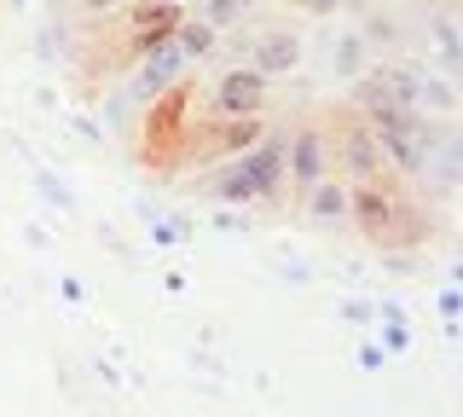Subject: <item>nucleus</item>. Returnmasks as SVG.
<instances>
[{
	"label": "nucleus",
	"instance_id": "obj_3",
	"mask_svg": "<svg viewBox=\"0 0 463 417\" xmlns=\"http://www.w3.org/2000/svg\"><path fill=\"white\" fill-rule=\"evenodd\" d=\"M192 105H197V88L192 81H174L168 93H156L151 105H145V128H139V163L151 168H174L185 163V146H192Z\"/></svg>",
	"mask_w": 463,
	"mask_h": 417
},
{
	"label": "nucleus",
	"instance_id": "obj_14",
	"mask_svg": "<svg viewBox=\"0 0 463 417\" xmlns=\"http://www.w3.org/2000/svg\"><path fill=\"white\" fill-rule=\"evenodd\" d=\"M192 12L197 24H209L214 35H226V30H238V18H243V0H192Z\"/></svg>",
	"mask_w": 463,
	"mask_h": 417
},
{
	"label": "nucleus",
	"instance_id": "obj_16",
	"mask_svg": "<svg viewBox=\"0 0 463 417\" xmlns=\"http://www.w3.org/2000/svg\"><path fill=\"white\" fill-rule=\"evenodd\" d=\"M87 12H99V18H105V12H122V6H134V0H81Z\"/></svg>",
	"mask_w": 463,
	"mask_h": 417
},
{
	"label": "nucleus",
	"instance_id": "obj_17",
	"mask_svg": "<svg viewBox=\"0 0 463 417\" xmlns=\"http://www.w3.org/2000/svg\"><path fill=\"white\" fill-rule=\"evenodd\" d=\"M12 6H24V0H12Z\"/></svg>",
	"mask_w": 463,
	"mask_h": 417
},
{
	"label": "nucleus",
	"instance_id": "obj_15",
	"mask_svg": "<svg viewBox=\"0 0 463 417\" xmlns=\"http://www.w3.org/2000/svg\"><path fill=\"white\" fill-rule=\"evenodd\" d=\"M301 6H307V12H313V18H330V12H342V6H347V0H301Z\"/></svg>",
	"mask_w": 463,
	"mask_h": 417
},
{
	"label": "nucleus",
	"instance_id": "obj_6",
	"mask_svg": "<svg viewBox=\"0 0 463 417\" xmlns=\"http://www.w3.org/2000/svg\"><path fill=\"white\" fill-rule=\"evenodd\" d=\"M330 168H336V163H330V134H325V122L289 128V146H284V185L307 192V185H318Z\"/></svg>",
	"mask_w": 463,
	"mask_h": 417
},
{
	"label": "nucleus",
	"instance_id": "obj_4",
	"mask_svg": "<svg viewBox=\"0 0 463 417\" xmlns=\"http://www.w3.org/2000/svg\"><path fill=\"white\" fill-rule=\"evenodd\" d=\"M423 81L429 70L405 59H383L365 76H354V110L359 117H371V110H423Z\"/></svg>",
	"mask_w": 463,
	"mask_h": 417
},
{
	"label": "nucleus",
	"instance_id": "obj_10",
	"mask_svg": "<svg viewBox=\"0 0 463 417\" xmlns=\"http://www.w3.org/2000/svg\"><path fill=\"white\" fill-rule=\"evenodd\" d=\"M250 70L255 76H289V70H301V35L296 30H267L255 41V52H250Z\"/></svg>",
	"mask_w": 463,
	"mask_h": 417
},
{
	"label": "nucleus",
	"instance_id": "obj_7",
	"mask_svg": "<svg viewBox=\"0 0 463 417\" xmlns=\"http://www.w3.org/2000/svg\"><path fill=\"white\" fill-rule=\"evenodd\" d=\"M267 99H272V81L267 76H255L250 64H232L214 76V88H209V117H260L267 110Z\"/></svg>",
	"mask_w": 463,
	"mask_h": 417
},
{
	"label": "nucleus",
	"instance_id": "obj_13",
	"mask_svg": "<svg viewBox=\"0 0 463 417\" xmlns=\"http://www.w3.org/2000/svg\"><path fill=\"white\" fill-rule=\"evenodd\" d=\"M174 47H180V52H185V64H197V59H209V52H214V47H221V35H214V30H209V24H197V18H192V12H185V18H180V24H174Z\"/></svg>",
	"mask_w": 463,
	"mask_h": 417
},
{
	"label": "nucleus",
	"instance_id": "obj_5",
	"mask_svg": "<svg viewBox=\"0 0 463 417\" xmlns=\"http://www.w3.org/2000/svg\"><path fill=\"white\" fill-rule=\"evenodd\" d=\"M336 122H325V134H330V163H342L347 168V180H376V175H388L383 168V151H376V139H371V128L359 110H330Z\"/></svg>",
	"mask_w": 463,
	"mask_h": 417
},
{
	"label": "nucleus",
	"instance_id": "obj_1",
	"mask_svg": "<svg viewBox=\"0 0 463 417\" xmlns=\"http://www.w3.org/2000/svg\"><path fill=\"white\" fill-rule=\"evenodd\" d=\"M347 221L365 232L376 250H417L434 226L417 197H405L394 175H376V180H354L347 185Z\"/></svg>",
	"mask_w": 463,
	"mask_h": 417
},
{
	"label": "nucleus",
	"instance_id": "obj_2",
	"mask_svg": "<svg viewBox=\"0 0 463 417\" xmlns=\"http://www.w3.org/2000/svg\"><path fill=\"white\" fill-rule=\"evenodd\" d=\"M365 128L388 175H429V163L452 146V122L429 117V110H371Z\"/></svg>",
	"mask_w": 463,
	"mask_h": 417
},
{
	"label": "nucleus",
	"instance_id": "obj_12",
	"mask_svg": "<svg viewBox=\"0 0 463 417\" xmlns=\"http://www.w3.org/2000/svg\"><path fill=\"white\" fill-rule=\"evenodd\" d=\"M371 64H376V52L365 47V35H359V30H342V35H336V47H330V70L354 81V76H365Z\"/></svg>",
	"mask_w": 463,
	"mask_h": 417
},
{
	"label": "nucleus",
	"instance_id": "obj_8",
	"mask_svg": "<svg viewBox=\"0 0 463 417\" xmlns=\"http://www.w3.org/2000/svg\"><path fill=\"white\" fill-rule=\"evenodd\" d=\"M284 146H289V134H284V128H267V134H260L250 151H238V156H232V163L243 168V180H250L255 204H272V197L284 192Z\"/></svg>",
	"mask_w": 463,
	"mask_h": 417
},
{
	"label": "nucleus",
	"instance_id": "obj_9",
	"mask_svg": "<svg viewBox=\"0 0 463 417\" xmlns=\"http://www.w3.org/2000/svg\"><path fill=\"white\" fill-rule=\"evenodd\" d=\"M139 76H134V93L145 99V105H151V99L156 93H168L174 88V81H185V70H192V64H185V52L180 47H174V35L163 41V47H151V52H139Z\"/></svg>",
	"mask_w": 463,
	"mask_h": 417
},
{
	"label": "nucleus",
	"instance_id": "obj_11",
	"mask_svg": "<svg viewBox=\"0 0 463 417\" xmlns=\"http://www.w3.org/2000/svg\"><path fill=\"white\" fill-rule=\"evenodd\" d=\"M301 209H307L313 226H336V221H347V185L325 175L318 185H307V192H301Z\"/></svg>",
	"mask_w": 463,
	"mask_h": 417
}]
</instances>
